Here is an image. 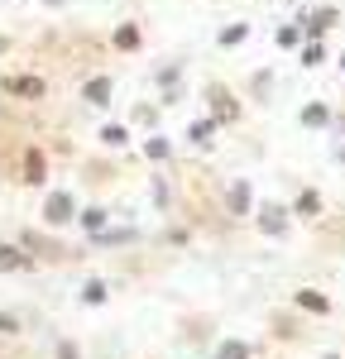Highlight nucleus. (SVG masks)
Listing matches in <instances>:
<instances>
[{
    "label": "nucleus",
    "mask_w": 345,
    "mask_h": 359,
    "mask_svg": "<svg viewBox=\"0 0 345 359\" xmlns=\"http://www.w3.org/2000/svg\"><path fill=\"white\" fill-rule=\"evenodd\" d=\"M86 96H91V101H96V106H101V101H106V96H111V82H91V86H86Z\"/></svg>",
    "instance_id": "1"
},
{
    "label": "nucleus",
    "mask_w": 345,
    "mask_h": 359,
    "mask_svg": "<svg viewBox=\"0 0 345 359\" xmlns=\"http://www.w3.org/2000/svg\"><path fill=\"white\" fill-rule=\"evenodd\" d=\"M115 43H120V48H135V43H140V34H135V29H120V34H115Z\"/></svg>",
    "instance_id": "2"
},
{
    "label": "nucleus",
    "mask_w": 345,
    "mask_h": 359,
    "mask_svg": "<svg viewBox=\"0 0 345 359\" xmlns=\"http://www.w3.org/2000/svg\"><path fill=\"white\" fill-rule=\"evenodd\" d=\"M48 211H53V221H67V196H53V206H48Z\"/></svg>",
    "instance_id": "3"
}]
</instances>
